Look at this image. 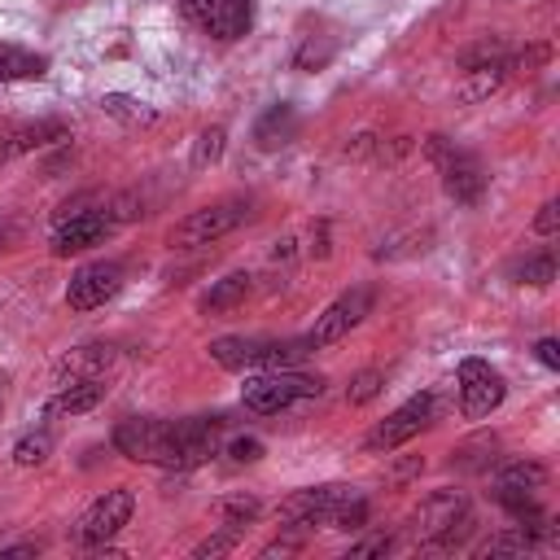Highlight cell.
I'll list each match as a JSON object with an SVG mask.
<instances>
[{
    "instance_id": "obj_1",
    "label": "cell",
    "mask_w": 560,
    "mask_h": 560,
    "mask_svg": "<svg viewBox=\"0 0 560 560\" xmlns=\"http://www.w3.org/2000/svg\"><path fill=\"white\" fill-rule=\"evenodd\" d=\"M311 354V341H267V337H219L210 341V359L228 372H280V368H298Z\"/></svg>"
},
{
    "instance_id": "obj_2",
    "label": "cell",
    "mask_w": 560,
    "mask_h": 560,
    "mask_svg": "<svg viewBox=\"0 0 560 560\" xmlns=\"http://www.w3.org/2000/svg\"><path fill=\"white\" fill-rule=\"evenodd\" d=\"M324 394V381L319 376H306V372H293V368H280V372H262V376H249L241 385V402L245 411L254 416H276L302 398H319Z\"/></svg>"
},
{
    "instance_id": "obj_3",
    "label": "cell",
    "mask_w": 560,
    "mask_h": 560,
    "mask_svg": "<svg viewBox=\"0 0 560 560\" xmlns=\"http://www.w3.org/2000/svg\"><path fill=\"white\" fill-rule=\"evenodd\" d=\"M424 153H429V162L438 166L442 188H446L451 201H459V206H477V201H481V192H486V171H481V162H477L468 149H459V144L446 140V136H429V140H424Z\"/></svg>"
},
{
    "instance_id": "obj_4",
    "label": "cell",
    "mask_w": 560,
    "mask_h": 560,
    "mask_svg": "<svg viewBox=\"0 0 560 560\" xmlns=\"http://www.w3.org/2000/svg\"><path fill=\"white\" fill-rule=\"evenodd\" d=\"M245 219H249V201H245V197H228V201L201 206V210H192L188 219H179V223L171 228V245H175V249L214 245V241H223L228 232H236Z\"/></svg>"
},
{
    "instance_id": "obj_5",
    "label": "cell",
    "mask_w": 560,
    "mask_h": 560,
    "mask_svg": "<svg viewBox=\"0 0 560 560\" xmlns=\"http://www.w3.org/2000/svg\"><path fill=\"white\" fill-rule=\"evenodd\" d=\"M171 442H175V420H153V416H131L114 429V446L136 459V464H162L171 468Z\"/></svg>"
},
{
    "instance_id": "obj_6",
    "label": "cell",
    "mask_w": 560,
    "mask_h": 560,
    "mask_svg": "<svg viewBox=\"0 0 560 560\" xmlns=\"http://www.w3.org/2000/svg\"><path fill=\"white\" fill-rule=\"evenodd\" d=\"M179 13L214 39H241L254 26V0H179Z\"/></svg>"
},
{
    "instance_id": "obj_7",
    "label": "cell",
    "mask_w": 560,
    "mask_h": 560,
    "mask_svg": "<svg viewBox=\"0 0 560 560\" xmlns=\"http://www.w3.org/2000/svg\"><path fill=\"white\" fill-rule=\"evenodd\" d=\"M131 512H136V494L127 490V486H118V490H105L83 516H79V525H74V538L83 542V547H105L127 521H131Z\"/></svg>"
},
{
    "instance_id": "obj_8",
    "label": "cell",
    "mask_w": 560,
    "mask_h": 560,
    "mask_svg": "<svg viewBox=\"0 0 560 560\" xmlns=\"http://www.w3.org/2000/svg\"><path fill=\"white\" fill-rule=\"evenodd\" d=\"M354 494V486H311L280 503V529H315Z\"/></svg>"
},
{
    "instance_id": "obj_9",
    "label": "cell",
    "mask_w": 560,
    "mask_h": 560,
    "mask_svg": "<svg viewBox=\"0 0 560 560\" xmlns=\"http://www.w3.org/2000/svg\"><path fill=\"white\" fill-rule=\"evenodd\" d=\"M118 289H122V262L96 258V262H83V267L70 276V284H66V306H70V311H96V306H105Z\"/></svg>"
},
{
    "instance_id": "obj_10",
    "label": "cell",
    "mask_w": 560,
    "mask_h": 560,
    "mask_svg": "<svg viewBox=\"0 0 560 560\" xmlns=\"http://www.w3.org/2000/svg\"><path fill=\"white\" fill-rule=\"evenodd\" d=\"M368 311H372V289H368V284L346 289L337 302H328V306H324V315H319V319H315V328L306 332L311 350L341 341L350 328H359V324H363V315H368Z\"/></svg>"
},
{
    "instance_id": "obj_11",
    "label": "cell",
    "mask_w": 560,
    "mask_h": 560,
    "mask_svg": "<svg viewBox=\"0 0 560 560\" xmlns=\"http://www.w3.org/2000/svg\"><path fill=\"white\" fill-rule=\"evenodd\" d=\"M429 420H433V394H416V398H407L398 411H389V416L363 438V446L376 451V455H381V451L389 455V451H398L407 438H416Z\"/></svg>"
},
{
    "instance_id": "obj_12",
    "label": "cell",
    "mask_w": 560,
    "mask_h": 560,
    "mask_svg": "<svg viewBox=\"0 0 560 560\" xmlns=\"http://www.w3.org/2000/svg\"><path fill=\"white\" fill-rule=\"evenodd\" d=\"M503 394H508V385L490 363H481V359H464L459 363V407H464L468 420L490 416L503 402Z\"/></svg>"
},
{
    "instance_id": "obj_13",
    "label": "cell",
    "mask_w": 560,
    "mask_h": 560,
    "mask_svg": "<svg viewBox=\"0 0 560 560\" xmlns=\"http://www.w3.org/2000/svg\"><path fill=\"white\" fill-rule=\"evenodd\" d=\"M223 420L219 416H188L175 420V442H171V468H197L219 451Z\"/></svg>"
},
{
    "instance_id": "obj_14",
    "label": "cell",
    "mask_w": 560,
    "mask_h": 560,
    "mask_svg": "<svg viewBox=\"0 0 560 560\" xmlns=\"http://www.w3.org/2000/svg\"><path fill=\"white\" fill-rule=\"evenodd\" d=\"M109 232H114V223H109L105 210H74V214H61V223L52 228V254H57V258L83 254V249L101 245Z\"/></svg>"
},
{
    "instance_id": "obj_15",
    "label": "cell",
    "mask_w": 560,
    "mask_h": 560,
    "mask_svg": "<svg viewBox=\"0 0 560 560\" xmlns=\"http://www.w3.org/2000/svg\"><path fill=\"white\" fill-rule=\"evenodd\" d=\"M464 512H468V503H464L459 490H438V494L420 499V508H416V516H411V525H407V538L420 542V547H429V542H433L451 521H459Z\"/></svg>"
},
{
    "instance_id": "obj_16",
    "label": "cell",
    "mask_w": 560,
    "mask_h": 560,
    "mask_svg": "<svg viewBox=\"0 0 560 560\" xmlns=\"http://www.w3.org/2000/svg\"><path fill=\"white\" fill-rule=\"evenodd\" d=\"M105 398V376H83V381H66L52 398H48V416H83Z\"/></svg>"
},
{
    "instance_id": "obj_17",
    "label": "cell",
    "mask_w": 560,
    "mask_h": 560,
    "mask_svg": "<svg viewBox=\"0 0 560 560\" xmlns=\"http://www.w3.org/2000/svg\"><path fill=\"white\" fill-rule=\"evenodd\" d=\"M298 127H302V114H298L293 105H271V109L254 122V144H258L262 153H276V149H284V144L298 136Z\"/></svg>"
},
{
    "instance_id": "obj_18",
    "label": "cell",
    "mask_w": 560,
    "mask_h": 560,
    "mask_svg": "<svg viewBox=\"0 0 560 560\" xmlns=\"http://www.w3.org/2000/svg\"><path fill=\"white\" fill-rule=\"evenodd\" d=\"M66 136H70V127H66L61 118H39V122H22V127H13V131L4 136V144H0V158H18V153L44 149V144H52V140H66Z\"/></svg>"
},
{
    "instance_id": "obj_19",
    "label": "cell",
    "mask_w": 560,
    "mask_h": 560,
    "mask_svg": "<svg viewBox=\"0 0 560 560\" xmlns=\"http://www.w3.org/2000/svg\"><path fill=\"white\" fill-rule=\"evenodd\" d=\"M44 74H48L44 52L0 39V83H31V79H44Z\"/></svg>"
},
{
    "instance_id": "obj_20",
    "label": "cell",
    "mask_w": 560,
    "mask_h": 560,
    "mask_svg": "<svg viewBox=\"0 0 560 560\" xmlns=\"http://www.w3.org/2000/svg\"><path fill=\"white\" fill-rule=\"evenodd\" d=\"M249 289H254V280L245 276V271H232V276H223V280H214L206 293H201V311L206 315H223V311H232V306H241L245 298H249Z\"/></svg>"
},
{
    "instance_id": "obj_21",
    "label": "cell",
    "mask_w": 560,
    "mask_h": 560,
    "mask_svg": "<svg viewBox=\"0 0 560 560\" xmlns=\"http://www.w3.org/2000/svg\"><path fill=\"white\" fill-rule=\"evenodd\" d=\"M494 459H499V438L494 433H477V438H468V442H459L451 451V468L455 472H486Z\"/></svg>"
},
{
    "instance_id": "obj_22",
    "label": "cell",
    "mask_w": 560,
    "mask_h": 560,
    "mask_svg": "<svg viewBox=\"0 0 560 560\" xmlns=\"http://www.w3.org/2000/svg\"><path fill=\"white\" fill-rule=\"evenodd\" d=\"M109 359H114V354H109L105 346H83V350H74V354L61 359V368H57V385H66V381H83V376H105Z\"/></svg>"
},
{
    "instance_id": "obj_23",
    "label": "cell",
    "mask_w": 560,
    "mask_h": 560,
    "mask_svg": "<svg viewBox=\"0 0 560 560\" xmlns=\"http://www.w3.org/2000/svg\"><path fill=\"white\" fill-rule=\"evenodd\" d=\"M101 109H105L109 118L127 122V127H144V122L158 118V109H153L149 101H136V96H122V92H105V96H101Z\"/></svg>"
},
{
    "instance_id": "obj_24",
    "label": "cell",
    "mask_w": 560,
    "mask_h": 560,
    "mask_svg": "<svg viewBox=\"0 0 560 560\" xmlns=\"http://www.w3.org/2000/svg\"><path fill=\"white\" fill-rule=\"evenodd\" d=\"M508 70H512V61H490V66L464 70V74H468V83L459 88V101H481V96H490V92L508 79Z\"/></svg>"
},
{
    "instance_id": "obj_25",
    "label": "cell",
    "mask_w": 560,
    "mask_h": 560,
    "mask_svg": "<svg viewBox=\"0 0 560 560\" xmlns=\"http://www.w3.org/2000/svg\"><path fill=\"white\" fill-rule=\"evenodd\" d=\"M512 276H516V280H525V284H538V289H547V284L556 280V254H551V249H542V254L525 258L521 267H512Z\"/></svg>"
},
{
    "instance_id": "obj_26",
    "label": "cell",
    "mask_w": 560,
    "mask_h": 560,
    "mask_svg": "<svg viewBox=\"0 0 560 560\" xmlns=\"http://www.w3.org/2000/svg\"><path fill=\"white\" fill-rule=\"evenodd\" d=\"M219 512H223V529H236V534H241V529L262 512V503H258V499H249V494H232V499H223V508H219Z\"/></svg>"
},
{
    "instance_id": "obj_27",
    "label": "cell",
    "mask_w": 560,
    "mask_h": 560,
    "mask_svg": "<svg viewBox=\"0 0 560 560\" xmlns=\"http://www.w3.org/2000/svg\"><path fill=\"white\" fill-rule=\"evenodd\" d=\"M223 144H228V131H223V127H206V131L197 136V149H192V166H197V171L214 166V162L223 158Z\"/></svg>"
},
{
    "instance_id": "obj_28",
    "label": "cell",
    "mask_w": 560,
    "mask_h": 560,
    "mask_svg": "<svg viewBox=\"0 0 560 560\" xmlns=\"http://www.w3.org/2000/svg\"><path fill=\"white\" fill-rule=\"evenodd\" d=\"M328 525H332V529H346V534L363 529V525H368V499L354 490V494H350V499H346V503H341V508L328 516Z\"/></svg>"
},
{
    "instance_id": "obj_29",
    "label": "cell",
    "mask_w": 560,
    "mask_h": 560,
    "mask_svg": "<svg viewBox=\"0 0 560 560\" xmlns=\"http://www.w3.org/2000/svg\"><path fill=\"white\" fill-rule=\"evenodd\" d=\"M534 547H538V542H534V538H529L521 525H512L508 534H494V538L481 547V556H512V551L521 556V551H534Z\"/></svg>"
},
{
    "instance_id": "obj_30",
    "label": "cell",
    "mask_w": 560,
    "mask_h": 560,
    "mask_svg": "<svg viewBox=\"0 0 560 560\" xmlns=\"http://www.w3.org/2000/svg\"><path fill=\"white\" fill-rule=\"evenodd\" d=\"M381 385H385V372L368 368V372H359V376L350 381V389H346V402H350V407H363V402H372V398L381 394Z\"/></svg>"
},
{
    "instance_id": "obj_31",
    "label": "cell",
    "mask_w": 560,
    "mask_h": 560,
    "mask_svg": "<svg viewBox=\"0 0 560 560\" xmlns=\"http://www.w3.org/2000/svg\"><path fill=\"white\" fill-rule=\"evenodd\" d=\"M48 451H52V438L39 429V433H26V438L13 446V459H18L22 468H31V464H44V459H48Z\"/></svg>"
},
{
    "instance_id": "obj_32",
    "label": "cell",
    "mask_w": 560,
    "mask_h": 560,
    "mask_svg": "<svg viewBox=\"0 0 560 560\" xmlns=\"http://www.w3.org/2000/svg\"><path fill=\"white\" fill-rule=\"evenodd\" d=\"M236 538H241L236 529H219L214 538L197 542V551H192V556H197V560H206V556H223V551H232V547H236Z\"/></svg>"
},
{
    "instance_id": "obj_33",
    "label": "cell",
    "mask_w": 560,
    "mask_h": 560,
    "mask_svg": "<svg viewBox=\"0 0 560 560\" xmlns=\"http://www.w3.org/2000/svg\"><path fill=\"white\" fill-rule=\"evenodd\" d=\"M228 455H232V464H254V459H262V442L258 438H232Z\"/></svg>"
},
{
    "instance_id": "obj_34",
    "label": "cell",
    "mask_w": 560,
    "mask_h": 560,
    "mask_svg": "<svg viewBox=\"0 0 560 560\" xmlns=\"http://www.w3.org/2000/svg\"><path fill=\"white\" fill-rule=\"evenodd\" d=\"M534 232H538V236H556V232H560V206H556V201H542V206H538Z\"/></svg>"
},
{
    "instance_id": "obj_35",
    "label": "cell",
    "mask_w": 560,
    "mask_h": 560,
    "mask_svg": "<svg viewBox=\"0 0 560 560\" xmlns=\"http://www.w3.org/2000/svg\"><path fill=\"white\" fill-rule=\"evenodd\" d=\"M534 354H538V363H542V368H551V372L560 368V341H556V337H538Z\"/></svg>"
},
{
    "instance_id": "obj_36",
    "label": "cell",
    "mask_w": 560,
    "mask_h": 560,
    "mask_svg": "<svg viewBox=\"0 0 560 560\" xmlns=\"http://www.w3.org/2000/svg\"><path fill=\"white\" fill-rule=\"evenodd\" d=\"M18 236H22V223H18L13 214H0V254H4V249H13V245H18Z\"/></svg>"
},
{
    "instance_id": "obj_37",
    "label": "cell",
    "mask_w": 560,
    "mask_h": 560,
    "mask_svg": "<svg viewBox=\"0 0 560 560\" xmlns=\"http://www.w3.org/2000/svg\"><path fill=\"white\" fill-rule=\"evenodd\" d=\"M385 551H389V538H385V534L363 538V542H354V547H350V556H385Z\"/></svg>"
},
{
    "instance_id": "obj_38",
    "label": "cell",
    "mask_w": 560,
    "mask_h": 560,
    "mask_svg": "<svg viewBox=\"0 0 560 560\" xmlns=\"http://www.w3.org/2000/svg\"><path fill=\"white\" fill-rule=\"evenodd\" d=\"M0 402H4V398H0Z\"/></svg>"
}]
</instances>
